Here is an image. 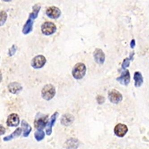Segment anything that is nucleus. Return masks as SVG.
I'll return each instance as SVG.
<instances>
[{
    "mask_svg": "<svg viewBox=\"0 0 149 149\" xmlns=\"http://www.w3.org/2000/svg\"><path fill=\"white\" fill-rule=\"evenodd\" d=\"M41 7L38 5L33 6L32 12L30 14L28 19L26 21L24 25L23 26L22 29V33L24 35H27L30 33L33 30L34 20L38 17L39 11L40 10Z\"/></svg>",
    "mask_w": 149,
    "mask_h": 149,
    "instance_id": "nucleus-1",
    "label": "nucleus"
},
{
    "mask_svg": "<svg viewBox=\"0 0 149 149\" xmlns=\"http://www.w3.org/2000/svg\"><path fill=\"white\" fill-rule=\"evenodd\" d=\"M86 68L82 63H78L75 65L72 70V74L76 79H81L85 75Z\"/></svg>",
    "mask_w": 149,
    "mask_h": 149,
    "instance_id": "nucleus-2",
    "label": "nucleus"
},
{
    "mask_svg": "<svg viewBox=\"0 0 149 149\" xmlns=\"http://www.w3.org/2000/svg\"><path fill=\"white\" fill-rule=\"evenodd\" d=\"M55 94V87L51 84L45 85L41 91L42 97L46 100H50L52 99L54 97Z\"/></svg>",
    "mask_w": 149,
    "mask_h": 149,
    "instance_id": "nucleus-3",
    "label": "nucleus"
},
{
    "mask_svg": "<svg viewBox=\"0 0 149 149\" xmlns=\"http://www.w3.org/2000/svg\"><path fill=\"white\" fill-rule=\"evenodd\" d=\"M41 31L46 36L52 35L56 31V26L54 23L51 22H46L41 26Z\"/></svg>",
    "mask_w": 149,
    "mask_h": 149,
    "instance_id": "nucleus-4",
    "label": "nucleus"
},
{
    "mask_svg": "<svg viewBox=\"0 0 149 149\" xmlns=\"http://www.w3.org/2000/svg\"><path fill=\"white\" fill-rule=\"evenodd\" d=\"M46 61V59L44 56L39 55L35 56L32 59L31 61V65L34 69H40L45 65Z\"/></svg>",
    "mask_w": 149,
    "mask_h": 149,
    "instance_id": "nucleus-5",
    "label": "nucleus"
},
{
    "mask_svg": "<svg viewBox=\"0 0 149 149\" xmlns=\"http://www.w3.org/2000/svg\"><path fill=\"white\" fill-rule=\"evenodd\" d=\"M109 98L111 103L114 104H118L123 100L122 94L115 89H112L109 91Z\"/></svg>",
    "mask_w": 149,
    "mask_h": 149,
    "instance_id": "nucleus-6",
    "label": "nucleus"
},
{
    "mask_svg": "<svg viewBox=\"0 0 149 149\" xmlns=\"http://www.w3.org/2000/svg\"><path fill=\"white\" fill-rule=\"evenodd\" d=\"M46 14L51 19H57L60 17L61 12L58 7L52 6L47 9Z\"/></svg>",
    "mask_w": 149,
    "mask_h": 149,
    "instance_id": "nucleus-7",
    "label": "nucleus"
},
{
    "mask_svg": "<svg viewBox=\"0 0 149 149\" xmlns=\"http://www.w3.org/2000/svg\"><path fill=\"white\" fill-rule=\"evenodd\" d=\"M114 131L116 135L119 138H123L128 132V128L125 124L119 123L116 125Z\"/></svg>",
    "mask_w": 149,
    "mask_h": 149,
    "instance_id": "nucleus-8",
    "label": "nucleus"
},
{
    "mask_svg": "<svg viewBox=\"0 0 149 149\" xmlns=\"http://www.w3.org/2000/svg\"><path fill=\"white\" fill-rule=\"evenodd\" d=\"M93 56L95 61L100 65L104 64L105 60V55L103 51L100 49L97 48L95 49L93 52Z\"/></svg>",
    "mask_w": 149,
    "mask_h": 149,
    "instance_id": "nucleus-9",
    "label": "nucleus"
},
{
    "mask_svg": "<svg viewBox=\"0 0 149 149\" xmlns=\"http://www.w3.org/2000/svg\"><path fill=\"white\" fill-rule=\"evenodd\" d=\"M130 74L129 70H125L122 72L121 76L117 77L116 80L123 85L127 86L130 81Z\"/></svg>",
    "mask_w": 149,
    "mask_h": 149,
    "instance_id": "nucleus-10",
    "label": "nucleus"
},
{
    "mask_svg": "<svg viewBox=\"0 0 149 149\" xmlns=\"http://www.w3.org/2000/svg\"><path fill=\"white\" fill-rule=\"evenodd\" d=\"M20 123V119L19 116L15 113H12L8 116L6 124L10 127H16Z\"/></svg>",
    "mask_w": 149,
    "mask_h": 149,
    "instance_id": "nucleus-11",
    "label": "nucleus"
},
{
    "mask_svg": "<svg viewBox=\"0 0 149 149\" xmlns=\"http://www.w3.org/2000/svg\"><path fill=\"white\" fill-rule=\"evenodd\" d=\"M49 122L47 116H42L36 119L34 122L35 127L38 130H43Z\"/></svg>",
    "mask_w": 149,
    "mask_h": 149,
    "instance_id": "nucleus-12",
    "label": "nucleus"
},
{
    "mask_svg": "<svg viewBox=\"0 0 149 149\" xmlns=\"http://www.w3.org/2000/svg\"><path fill=\"white\" fill-rule=\"evenodd\" d=\"M59 115V113L58 112L56 111L55 112L51 117L49 121L48 122L47 127L46 129V132L47 135H50L52 133V127L54 125L56 121V118L57 116Z\"/></svg>",
    "mask_w": 149,
    "mask_h": 149,
    "instance_id": "nucleus-13",
    "label": "nucleus"
},
{
    "mask_svg": "<svg viewBox=\"0 0 149 149\" xmlns=\"http://www.w3.org/2000/svg\"><path fill=\"white\" fill-rule=\"evenodd\" d=\"M8 89L10 93L17 94L22 90V87L19 83L15 81L9 84L8 86Z\"/></svg>",
    "mask_w": 149,
    "mask_h": 149,
    "instance_id": "nucleus-14",
    "label": "nucleus"
},
{
    "mask_svg": "<svg viewBox=\"0 0 149 149\" xmlns=\"http://www.w3.org/2000/svg\"><path fill=\"white\" fill-rule=\"evenodd\" d=\"M74 117L72 115L66 114L62 116L61 119V123L65 126H69L74 122Z\"/></svg>",
    "mask_w": 149,
    "mask_h": 149,
    "instance_id": "nucleus-15",
    "label": "nucleus"
},
{
    "mask_svg": "<svg viewBox=\"0 0 149 149\" xmlns=\"http://www.w3.org/2000/svg\"><path fill=\"white\" fill-rule=\"evenodd\" d=\"M134 79L135 81V86L136 87H140L143 82V78L141 73L140 72H135Z\"/></svg>",
    "mask_w": 149,
    "mask_h": 149,
    "instance_id": "nucleus-16",
    "label": "nucleus"
},
{
    "mask_svg": "<svg viewBox=\"0 0 149 149\" xmlns=\"http://www.w3.org/2000/svg\"><path fill=\"white\" fill-rule=\"evenodd\" d=\"M22 132V129L21 128H17V129L15 131V132H14V133L11 134L10 135L5 137V138L3 139V140L5 141H7L11 140L13 139H15V138H17V137H19V136H20Z\"/></svg>",
    "mask_w": 149,
    "mask_h": 149,
    "instance_id": "nucleus-17",
    "label": "nucleus"
},
{
    "mask_svg": "<svg viewBox=\"0 0 149 149\" xmlns=\"http://www.w3.org/2000/svg\"><path fill=\"white\" fill-rule=\"evenodd\" d=\"M21 126L24 131L23 136L27 137L31 132V126L25 120H22V121Z\"/></svg>",
    "mask_w": 149,
    "mask_h": 149,
    "instance_id": "nucleus-18",
    "label": "nucleus"
},
{
    "mask_svg": "<svg viewBox=\"0 0 149 149\" xmlns=\"http://www.w3.org/2000/svg\"><path fill=\"white\" fill-rule=\"evenodd\" d=\"M134 52H133L132 53H130V57L129 58H126L124 59L122 65H121L122 69H125L127 67L130 66V61L134 59Z\"/></svg>",
    "mask_w": 149,
    "mask_h": 149,
    "instance_id": "nucleus-19",
    "label": "nucleus"
},
{
    "mask_svg": "<svg viewBox=\"0 0 149 149\" xmlns=\"http://www.w3.org/2000/svg\"><path fill=\"white\" fill-rule=\"evenodd\" d=\"M35 138L38 141L42 140L45 137V133L43 130H37L35 132Z\"/></svg>",
    "mask_w": 149,
    "mask_h": 149,
    "instance_id": "nucleus-20",
    "label": "nucleus"
},
{
    "mask_svg": "<svg viewBox=\"0 0 149 149\" xmlns=\"http://www.w3.org/2000/svg\"><path fill=\"white\" fill-rule=\"evenodd\" d=\"M7 13L4 11H2L1 12V17H0V19H1V26L3 25L4 23L6 22V21L7 19Z\"/></svg>",
    "mask_w": 149,
    "mask_h": 149,
    "instance_id": "nucleus-21",
    "label": "nucleus"
},
{
    "mask_svg": "<svg viewBox=\"0 0 149 149\" xmlns=\"http://www.w3.org/2000/svg\"><path fill=\"white\" fill-rule=\"evenodd\" d=\"M17 49V47L15 45H13L9 49V55L10 56H13Z\"/></svg>",
    "mask_w": 149,
    "mask_h": 149,
    "instance_id": "nucleus-22",
    "label": "nucleus"
},
{
    "mask_svg": "<svg viewBox=\"0 0 149 149\" xmlns=\"http://www.w3.org/2000/svg\"><path fill=\"white\" fill-rule=\"evenodd\" d=\"M96 99H97V101L98 104H102L104 102V98L103 96H101V95H98Z\"/></svg>",
    "mask_w": 149,
    "mask_h": 149,
    "instance_id": "nucleus-23",
    "label": "nucleus"
},
{
    "mask_svg": "<svg viewBox=\"0 0 149 149\" xmlns=\"http://www.w3.org/2000/svg\"><path fill=\"white\" fill-rule=\"evenodd\" d=\"M136 42L135 40L134 39H133L130 42V47L132 49H134V47L135 46Z\"/></svg>",
    "mask_w": 149,
    "mask_h": 149,
    "instance_id": "nucleus-24",
    "label": "nucleus"
},
{
    "mask_svg": "<svg viewBox=\"0 0 149 149\" xmlns=\"http://www.w3.org/2000/svg\"><path fill=\"white\" fill-rule=\"evenodd\" d=\"M6 132V130L3 127H1V135H3Z\"/></svg>",
    "mask_w": 149,
    "mask_h": 149,
    "instance_id": "nucleus-25",
    "label": "nucleus"
}]
</instances>
